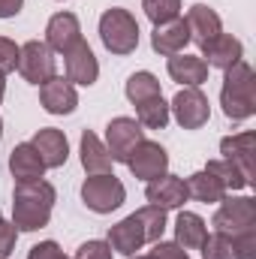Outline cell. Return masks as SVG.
Masks as SVG:
<instances>
[{
    "label": "cell",
    "mask_w": 256,
    "mask_h": 259,
    "mask_svg": "<svg viewBox=\"0 0 256 259\" xmlns=\"http://www.w3.org/2000/svg\"><path fill=\"white\" fill-rule=\"evenodd\" d=\"M55 187L42 178L36 181H15L12 190V226L18 232H36L49 226L55 208Z\"/></svg>",
    "instance_id": "obj_1"
},
{
    "label": "cell",
    "mask_w": 256,
    "mask_h": 259,
    "mask_svg": "<svg viewBox=\"0 0 256 259\" xmlns=\"http://www.w3.org/2000/svg\"><path fill=\"white\" fill-rule=\"evenodd\" d=\"M223 88H220V106L229 121H247L256 112V75L247 61L223 69Z\"/></svg>",
    "instance_id": "obj_2"
},
{
    "label": "cell",
    "mask_w": 256,
    "mask_h": 259,
    "mask_svg": "<svg viewBox=\"0 0 256 259\" xmlns=\"http://www.w3.org/2000/svg\"><path fill=\"white\" fill-rule=\"evenodd\" d=\"M100 39L112 55H133L139 49V24L127 9H106L100 18Z\"/></svg>",
    "instance_id": "obj_3"
},
{
    "label": "cell",
    "mask_w": 256,
    "mask_h": 259,
    "mask_svg": "<svg viewBox=\"0 0 256 259\" xmlns=\"http://www.w3.org/2000/svg\"><path fill=\"white\" fill-rule=\"evenodd\" d=\"M211 226H214V232H220L226 238L241 235L247 229H256V199H250V196H223Z\"/></svg>",
    "instance_id": "obj_4"
},
{
    "label": "cell",
    "mask_w": 256,
    "mask_h": 259,
    "mask_svg": "<svg viewBox=\"0 0 256 259\" xmlns=\"http://www.w3.org/2000/svg\"><path fill=\"white\" fill-rule=\"evenodd\" d=\"M127 199V190L121 184V178H115L112 172L103 175H91L81 184V202L94 211V214H112L115 208H121Z\"/></svg>",
    "instance_id": "obj_5"
},
{
    "label": "cell",
    "mask_w": 256,
    "mask_h": 259,
    "mask_svg": "<svg viewBox=\"0 0 256 259\" xmlns=\"http://www.w3.org/2000/svg\"><path fill=\"white\" fill-rule=\"evenodd\" d=\"M18 72L24 75V81L30 84H46L49 78L58 75V61H55V52L39 42V39H30L21 46V58H18Z\"/></svg>",
    "instance_id": "obj_6"
},
{
    "label": "cell",
    "mask_w": 256,
    "mask_h": 259,
    "mask_svg": "<svg viewBox=\"0 0 256 259\" xmlns=\"http://www.w3.org/2000/svg\"><path fill=\"white\" fill-rule=\"evenodd\" d=\"M127 166L139 181H154V178L166 175V169H169V154H166V148H163L160 142L142 139V142L130 151Z\"/></svg>",
    "instance_id": "obj_7"
},
{
    "label": "cell",
    "mask_w": 256,
    "mask_h": 259,
    "mask_svg": "<svg viewBox=\"0 0 256 259\" xmlns=\"http://www.w3.org/2000/svg\"><path fill=\"white\" fill-rule=\"evenodd\" d=\"M145 139V130L136 118H112L106 127V151L115 163H127L130 151Z\"/></svg>",
    "instance_id": "obj_8"
},
{
    "label": "cell",
    "mask_w": 256,
    "mask_h": 259,
    "mask_svg": "<svg viewBox=\"0 0 256 259\" xmlns=\"http://www.w3.org/2000/svg\"><path fill=\"white\" fill-rule=\"evenodd\" d=\"M169 109L175 112V121H178L184 130L205 127V124H208V118H211L208 97H205L199 88H184V91H178Z\"/></svg>",
    "instance_id": "obj_9"
},
{
    "label": "cell",
    "mask_w": 256,
    "mask_h": 259,
    "mask_svg": "<svg viewBox=\"0 0 256 259\" xmlns=\"http://www.w3.org/2000/svg\"><path fill=\"white\" fill-rule=\"evenodd\" d=\"M81 42V24L72 12H58L52 15L49 27H46V46L58 55H66L72 52L75 46Z\"/></svg>",
    "instance_id": "obj_10"
},
{
    "label": "cell",
    "mask_w": 256,
    "mask_h": 259,
    "mask_svg": "<svg viewBox=\"0 0 256 259\" xmlns=\"http://www.w3.org/2000/svg\"><path fill=\"white\" fill-rule=\"evenodd\" d=\"M145 196H148V202L151 205H157V208H163V211H175V208H181L190 196H187V184L178 178V175H160V178H154V181H148V187H145Z\"/></svg>",
    "instance_id": "obj_11"
},
{
    "label": "cell",
    "mask_w": 256,
    "mask_h": 259,
    "mask_svg": "<svg viewBox=\"0 0 256 259\" xmlns=\"http://www.w3.org/2000/svg\"><path fill=\"white\" fill-rule=\"evenodd\" d=\"M64 66H66V81L72 84H84L91 88L97 78H100V64H97V55L91 52V46L81 39L72 52L64 55Z\"/></svg>",
    "instance_id": "obj_12"
},
{
    "label": "cell",
    "mask_w": 256,
    "mask_h": 259,
    "mask_svg": "<svg viewBox=\"0 0 256 259\" xmlns=\"http://www.w3.org/2000/svg\"><path fill=\"white\" fill-rule=\"evenodd\" d=\"M39 103H42V109H46L49 115H69V112H75V106H78V94H75L72 81L55 75V78H49L46 84H39Z\"/></svg>",
    "instance_id": "obj_13"
},
{
    "label": "cell",
    "mask_w": 256,
    "mask_h": 259,
    "mask_svg": "<svg viewBox=\"0 0 256 259\" xmlns=\"http://www.w3.org/2000/svg\"><path fill=\"white\" fill-rule=\"evenodd\" d=\"M187 42H190V27H187L184 18H172L166 24H157L154 33H151V49L163 58L181 55Z\"/></svg>",
    "instance_id": "obj_14"
},
{
    "label": "cell",
    "mask_w": 256,
    "mask_h": 259,
    "mask_svg": "<svg viewBox=\"0 0 256 259\" xmlns=\"http://www.w3.org/2000/svg\"><path fill=\"white\" fill-rule=\"evenodd\" d=\"M199 49H202V58H208L205 64L217 66V69H229V66H235L238 61H244V46L232 33H217L211 42H205Z\"/></svg>",
    "instance_id": "obj_15"
},
{
    "label": "cell",
    "mask_w": 256,
    "mask_h": 259,
    "mask_svg": "<svg viewBox=\"0 0 256 259\" xmlns=\"http://www.w3.org/2000/svg\"><path fill=\"white\" fill-rule=\"evenodd\" d=\"M142 244H148V238H145V226L136 214L124 217L121 223H115L109 229V247L124 256H136V250H142Z\"/></svg>",
    "instance_id": "obj_16"
},
{
    "label": "cell",
    "mask_w": 256,
    "mask_h": 259,
    "mask_svg": "<svg viewBox=\"0 0 256 259\" xmlns=\"http://www.w3.org/2000/svg\"><path fill=\"white\" fill-rule=\"evenodd\" d=\"M253 145H256V136L253 133H238V136H226L220 142V154L223 160L235 163L241 169V175L253 184Z\"/></svg>",
    "instance_id": "obj_17"
},
{
    "label": "cell",
    "mask_w": 256,
    "mask_h": 259,
    "mask_svg": "<svg viewBox=\"0 0 256 259\" xmlns=\"http://www.w3.org/2000/svg\"><path fill=\"white\" fill-rule=\"evenodd\" d=\"M30 145L36 148V154H39V160L46 163V169H58V166H64L66 157H69V142H66L64 133L55 130V127L39 130V133L33 136Z\"/></svg>",
    "instance_id": "obj_18"
},
{
    "label": "cell",
    "mask_w": 256,
    "mask_h": 259,
    "mask_svg": "<svg viewBox=\"0 0 256 259\" xmlns=\"http://www.w3.org/2000/svg\"><path fill=\"white\" fill-rule=\"evenodd\" d=\"M9 172H12L15 181H36V178H42L46 163L39 160V154L30 142H21L9 154Z\"/></svg>",
    "instance_id": "obj_19"
},
{
    "label": "cell",
    "mask_w": 256,
    "mask_h": 259,
    "mask_svg": "<svg viewBox=\"0 0 256 259\" xmlns=\"http://www.w3.org/2000/svg\"><path fill=\"white\" fill-rule=\"evenodd\" d=\"M184 21H187V27H190V39H196L199 46H205V42H211L217 33H223L220 15H217L211 6H205V3L190 6V12H187Z\"/></svg>",
    "instance_id": "obj_20"
},
{
    "label": "cell",
    "mask_w": 256,
    "mask_h": 259,
    "mask_svg": "<svg viewBox=\"0 0 256 259\" xmlns=\"http://www.w3.org/2000/svg\"><path fill=\"white\" fill-rule=\"evenodd\" d=\"M166 66H169L172 81H181L187 88H199L208 78V64L196 55H172Z\"/></svg>",
    "instance_id": "obj_21"
},
{
    "label": "cell",
    "mask_w": 256,
    "mask_h": 259,
    "mask_svg": "<svg viewBox=\"0 0 256 259\" xmlns=\"http://www.w3.org/2000/svg\"><path fill=\"white\" fill-rule=\"evenodd\" d=\"M112 157L106 151V145L100 142V136H94L91 130L81 133V166L88 175H103V172H112Z\"/></svg>",
    "instance_id": "obj_22"
},
{
    "label": "cell",
    "mask_w": 256,
    "mask_h": 259,
    "mask_svg": "<svg viewBox=\"0 0 256 259\" xmlns=\"http://www.w3.org/2000/svg\"><path fill=\"white\" fill-rule=\"evenodd\" d=\"M208 235V226L199 214L193 211H181L178 220H175V244H181L184 250H199L202 241Z\"/></svg>",
    "instance_id": "obj_23"
},
{
    "label": "cell",
    "mask_w": 256,
    "mask_h": 259,
    "mask_svg": "<svg viewBox=\"0 0 256 259\" xmlns=\"http://www.w3.org/2000/svg\"><path fill=\"white\" fill-rule=\"evenodd\" d=\"M184 184H187V196H190V199H196V202H205V205H208V202H220L223 196L229 193V190H226V187H223V184H220L211 172H208V169L193 172Z\"/></svg>",
    "instance_id": "obj_24"
},
{
    "label": "cell",
    "mask_w": 256,
    "mask_h": 259,
    "mask_svg": "<svg viewBox=\"0 0 256 259\" xmlns=\"http://www.w3.org/2000/svg\"><path fill=\"white\" fill-rule=\"evenodd\" d=\"M136 121L148 130H163L166 127V124H169V103L163 100V94H160V97H151V100H145V103H139V106H136Z\"/></svg>",
    "instance_id": "obj_25"
},
{
    "label": "cell",
    "mask_w": 256,
    "mask_h": 259,
    "mask_svg": "<svg viewBox=\"0 0 256 259\" xmlns=\"http://www.w3.org/2000/svg\"><path fill=\"white\" fill-rule=\"evenodd\" d=\"M127 100L133 106H139V103H145V100H151V97H160V81H157V75L154 72H133L127 78Z\"/></svg>",
    "instance_id": "obj_26"
},
{
    "label": "cell",
    "mask_w": 256,
    "mask_h": 259,
    "mask_svg": "<svg viewBox=\"0 0 256 259\" xmlns=\"http://www.w3.org/2000/svg\"><path fill=\"white\" fill-rule=\"evenodd\" d=\"M226 190H241V187H250V181L241 175V169L235 166V163H229V160H208V166H205Z\"/></svg>",
    "instance_id": "obj_27"
},
{
    "label": "cell",
    "mask_w": 256,
    "mask_h": 259,
    "mask_svg": "<svg viewBox=\"0 0 256 259\" xmlns=\"http://www.w3.org/2000/svg\"><path fill=\"white\" fill-rule=\"evenodd\" d=\"M136 217L142 220V226H145V238H148L151 244L163 238V232H166V211H163V208H157V205H145V208L136 211Z\"/></svg>",
    "instance_id": "obj_28"
},
{
    "label": "cell",
    "mask_w": 256,
    "mask_h": 259,
    "mask_svg": "<svg viewBox=\"0 0 256 259\" xmlns=\"http://www.w3.org/2000/svg\"><path fill=\"white\" fill-rule=\"evenodd\" d=\"M142 9H145V15H148V18L154 21V27H157V24H166V21L178 18L181 0H142Z\"/></svg>",
    "instance_id": "obj_29"
},
{
    "label": "cell",
    "mask_w": 256,
    "mask_h": 259,
    "mask_svg": "<svg viewBox=\"0 0 256 259\" xmlns=\"http://www.w3.org/2000/svg\"><path fill=\"white\" fill-rule=\"evenodd\" d=\"M202 259H235L232 253V241L226 238V235H220V232H214V235H205V241H202Z\"/></svg>",
    "instance_id": "obj_30"
},
{
    "label": "cell",
    "mask_w": 256,
    "mask_h": 259,
    "mask_svg": "<svg viewBox=\"0 0 256 259\" xmlns=\"http://www.w3.org/2000/svg\"><path fill=\"white\" fill-rule=\"evenodd\" d=\"M232 253L235 259H256V229H247L241 235H232Z\"/></svg>",
    "instance_id": "obj_31"
},
{
    "label": "cell",
    "mask_w": 256,
    "mask_h": 259,
    "mask_svg": "<svg viewBox=\"0 0 256 259\" xmlns=\"http://www.w3.org/2000/svg\"><path fill=\"white\" fill-rule=\"evenodd\" d=\"M18 58H21V46H15L12 39L0 36V75L18 69Z\"/></svg>",
    "instance_id": "obj_32"
},
{
    "label": "cell",
    "mask_w": 256,
    "mask_h": 259,
    "mask_svg": "<svg viewBox=\"0 0 256 259\" xmlns=\"http://www.w3.org/2000/svg\"><path fill=\"white\" fill-rule=\"evenodd\" d=\"M148 256L151 259H190L181 244H175V241H163V238L154 241V250H151Z\"/></svg>",
    "instance_id": "obj_33"
},
{
    "label": "cell",
    "mask_w": 256,
    "mask_h": 259,
    "mask_svg": "<svg viewBox=\"0 0 256 259\" xmlns=\"http://www.w3.org/2000/svg\"><path fill=\"white\" fill-rule=\"evenodd\" d=\"M75 259H112V247L109 241H84L75 250Z\"/></svg>",
    "instance_id": "obj_34"
},
{
    "label": "cell",
    "mask_w": 256,
    "mask_h": 259,
    "mask_svg": "<svg viewBox=\"0 0 256 259\" xmlns=\"http://www.w3.org/2000/svg\"><path fill=\"white\" fill-rule=\"evenodd\" d=\"M27 259H69V256L61 250V244H58V241H39V244H33V247H30Z\"/></svg>",
    "instance_id": "obj_35"
},
{
    "label": "cell",
    "mask_w": 256,
    "mask_h": 259,
    "mask_svg": "<svg viewBox=\"0 0 256 259\" xmlns=\"http://www.w3.org/2000/svg\"><path fill=\"white\" fill-rule=\"evenodd\" d=\"M15 241H18V229L12 223H3V229H0V259H6L15 250Z\"/></svg>",
    "instance_id": "obj_36"
},
{
    "label": "cell",
    "mask_w": 256,
    "mask_h": 259,
    "mask_svg": "<svg viewBox=\"0 0 256 259\" xmlns=\"http://www.w3.org/2000/svg\"><path fill=\"white\" fill-rule=\"evenodd\" d=\"M24 0H0V18H15L21 12Z\"/></svg>",
    "instance_id": "obj_37"
},
{
    "label": "cell",
    "mask_w": 256,
    "mask_h": 259,
    "mask_svg": "<svg viewBox=\"0 0 256 259\" xmlns=\"http://www.w3.org/2000/svg\"><path fill=\"white\" fill-rule=\"evenodd\" d=\"M3 94H6V81H3V75H0V103H3Z\"/></svg>",
    "instance_id": "obj_38"
},
{
    "label": "cell",
    "mask_w": 256,
    "mask_h": 259,
    "mask_svg": "<svg viewBox=\"0 0 256 259\" xmlns=\"http://www.w3.org/2000/svg\"><path fill=\"white\" fill-rule=\"evenodd\" d=\"M3 223H6V220H3V214H0V229H3Z\"/></svg>",
    "instance_id": "obj_39"
},
{
    "label": "cell",
    "mask_w": 256,
    "mask_h": 259,
    "mask_svg": "<svg viewBox=\"0 0 256 259\" xmlns=\"http://www.w3.org/2000/svg\"><path fill=\"white\" fill-rule=\"evenodd\" d=\"M130 259H151V256H130Z\"/></svg>",
    "instance_id": "obj_40"
},
{
    "label": "cell",
    "mask_w": 256,
    "mask_h": 259,
    "mask_svg": "<svg viewBox=\"0 0 256 259\" xmlns=\"http://www.w3.org/2000/svg\"><path fill=\"white\" fill-rule=\"evenodd\" d=\"M0 136H3V121H0Z\"/></svg>",
    "instance_id": "obj_41"
}]
</instances>
